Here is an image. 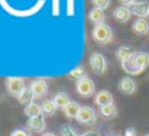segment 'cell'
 Here are the masks:
<instances>
[{
    "instance_id": "4dcf8cb0",
    "label": "cell",
    "mask_w": 149,
    "mask_h": 136,
    "mask_svg": "<svg viewBox=\"0 0 149 136\" xmlns=\"http://www.w3.org/2000/svg\"><path fill=\"white\" fill-rule=\"evenodd\" d=\"M143 136H149V133H146V135H143Z\"/></svg>"
},
{
    "instance_id": "7402d4cb",
    "label": "cell",
    "mask_w": 149,
    "mask_h": 136,
    "mask_svg": "<svg viewBox=\"0 0 149 136\" xmlns=\"http://www.w3.org/2000/svg\"><path fill=\"white\" fill-rule=\"evenodd\" d=\"M17 100H19V103L20 104H23L25 107L28 106V104H31V103H33V100H35V96H33V93L31 90V87H26L25 91L17 97Z\"/></svg>"
},
{
    "instance_id": "cb8c5ba5",
    "label": "cell",
    "mask_w": 149,
    "mask_h": 136,
    "mask_svg": "<svg viewBox=\"0 0 149 136\" xmlns=\"http://www.w3.org/2000/svg\"><path fill=\"white\" fill-rule=\"evenodd\" d=\"M61 136H78L77 132L74 130L72 126L70 125H62L61 126Z\"/></svg>"
},
{
    "instance_id": "f546056e",
    "label": "cell",
    "mask_w": 149,
    "mask_h": 136,
    "mask_svg": "<svg viewBox=\"0 0 149 136\" xmlns=\"http://www.w3.org/2000/svg\"><path fill=\"white\" fill-rule=\"evenodd\" d=\"M42 136H56V135H55L54 132H45V133H44Z\"/></svg>"
},
{
    "instance_id": "5b68a950",
    "label": "cell",
    "mask_w": 149,
    "mask_h": 136,
    "mask_svg": "<svg viewBox=\"0 0 149 136\" xmlns=\"http://www.w3.org/2000/svg\"><path fill=\"white\" fill-rule=\"evenodd\" d=\"M75 90H77V93H78L80 96H83V97H91V96H94V93H96V84H94L93 80H90V78L87 77V78H84V80L77 81Z\"/></svg>"
},
{
    "instance_id": "1f68e13d",
    "label": "cell",
    "mask_w": 149,
    "mask_h": 136,
    "mask_svg": "<svg viewBox=\"0 0 149 136\" xmlns=\"http://www.w3.org/2000/svg\"><path fill=\"white\" fill-rule=\"evenodd\" d=\"M110 136H117V135H110Z\"/></svg>"
},
{
    "instance_id": "5bb4252c",
    "label": "cell",
    "mask_w": 149,
    "mask_h": 136,
    "mask_svg": "<svg viewBox=\"0 0 149 136\" xmlns=\"http://www.w3.org/2000/svg\"><path fill=\"white\" fill-rule=\"evenodd\" d=\"M135 55V51L130 48V46H126V45H122L117 48V51H116V58L123 64V62H126L127 59H130L132 56Z\"/></svg>"
},
{
    "instance_id": "4fadbf2b",
    "label": "cell",
    "mask_w": 149,
    "mask_h": 136,
    "mask_svg": "<svg viewBox=\"0 0 149 136\" xmlns=\"http://www.w3.org/2000/svg\"><path fill=\"white\" fill-rule=\"evenodd\" d=\"M104 19H106V15H104V10H101V9L93 7V9L88 12V20H90L91 23H94V26L103 25V23H104Z\"/></svg>"
},
{
    "instance_id": "7c38bea8",
    "label": "cell",
    "mask_w": 149,
    "mask_h": 136,
    "mask_svg": "<svg viewBox=\"0 0 149 136\" xmlns=\"http://www.w3.org/2000/svg\"><path fill=\"white\" fill-rule=\"evenodd\" d=\"M132 31L139 35V36H143V35H148L149 33V23L145 19H136L133 23H132Z\"/></svg>"
},
{
    "instance_id": "603a6c76",
    "label": "cell",
    "mask_w": 149,
    "mask_h": 136,
    "mask_svg": "<svg viewBox=\"0 0 149 136\" xmlns=\"http://www.w3.org/2000/svg\"><path fill=\"white\" fill-rule=\"evenodd\" d=\"M41 107H42V113L47 114V116H54L55 112H56V109H58L56 104L54 103V100H49V98H45L42 101Z\"/></svg>"
},
{
    "instance_id": "2e32d148",
    "label": "cell",
    "mask_w": 149,
    "mask_h": 136,
    "mask_svg": "<svg viewBox=\"0 0 149 136\" xmlns=\"http://www.w3.org/2000/svg\"><path fill=\"white\" fill-rule=\"evenodd\" d=\"M54 103L56 104V107L58 109H65L68 104H70V96H68V93H65V91H59V93H56L55 96H54Z\"/></svg>"
},
{
    "instance_id": "d4e9b609",
    "label": "cell",
    "mask_w": 149,
    "mask_h": 136,
    "mask_svg": "<svg viewBox=\"0 0 149 136\" xmlns=\"http://www.w3.org/2000/svg\"><path fill=\"white\" fill-rule=\"evenodd\" d=\"M91 4L94 7H97V9L104 10V9H107L110 6V0H91Z\"/></svg>"
},
{
    "instance_id": "277c9868",
    "label": "cell",
    "mask_w": 149,
    "mask_h": 136,
    "mask_svg": "<svg viewBox=\"0 0 149 136\" xmlns=\"http://www.w3.org/2000/svg\"><path fill=\"white\" fill-rule=\"evenodd\" d=\"M77 120L83 125H87V126L96 125V122H97L96 110L90 106H81V110H80V114H78Z\"/></svg>"
},
{
    "instance_id": "30bf717a",
    "label": "cell",
    "mask_w": 149,
    "mask_h": 136,
    "mask_svg": "<svg viewBox=\"0 0 149 136\" xmlns=\"http://www.w3.org/2000/svg\"><path fill=\"white\" fill-rule=\"evenodd\" d=\"M94 103H96L99 107L107 106V104H113V94L107 90L97 91L96 96H94Z\"/></svg>"
},
{
    "instance_id": "52a82bcc",
    "label": "cell",
    "mask_w": 149,
    "mask_h": 136,
    "mask_svg": "<svg viewBox=\"0 0 149 136\" xmlns=\"http://www.w3.org/2000/svg\"><path fill=\"white\" fill-rule=\"evenodd\" d=\"M117 89H119V91H120V93L130 96V94H133V93L136 91V89H138V84H136V81H135L132 77L126 75V77H122V78L119 80Z\"/></svg>"
},
{
    "instance_id": "484cf974",
    "label": "cell",
    "mask_w": 149,
    "mask_h": 136,
    "mask_svg": "<svg viewBox=\"0 0 149 136\" xmlns=\"http://www.w3.org/2000/svg\"><path fill=\"white\" fill-rule=\"evenodd\" d=\"M10 136H31V133H29V130H26V129H15V130L10 133Z\"/></svg>"
},
{
    "instance_id": "4316f807",
    "label": "cell",
    "mask_w": 149,
    "mask_h": 136,
    "mask_svg": "<svg viewBox=\"0 0 149 136\" xmlns=\"http://www.w3.org/2000/svg\"><path fill=\"white\" fill-rule=\"evenodd\" d=\"M125 136H138V132H136V129H133V128H127V129L125 130Z\"/></svg>"
},
{
    "instance_id": "83f0119b",
    "label": "cell",
    "mask_w": 149,
    "mask_h": 136,
    "mask_svg": "<svg viewBox=\"0 0 149 136\" xmlns=\"http://www.w3.org/2000/svg\"><path fill=\"white\" fill-rule=\"evenodd\" d=\"M122 4H125V6H130V4H133L136 0H119Z\"/></svg>"
},
{
    "instance_id": "d6986e66",
    "label": "cell",
    "mask_w": 149,
    "mask_h": 136,
    "mask_svg": "<svg viewBox=\"0 0 149 136\" xmlns=\"http://www.w3.org/2000/svg\"><path fill=\"white\" fill-rule=\"evenodd\" d=\"M68 77L72 78V80H75V81H80V80L87 78V71H86V68L83 65H77V67H74L68 73Z\"/></svg>"
},
{
    "instance_id": "44dd1931",
    "label": "cell",
    "mask_w": 149,
    "mask_h": 136,
    "mask_svg": "<svg viewBox=\"0 0 149 136\" xmlns=\"http://www.w3.org/2000/svg\"><path fill=\"white\" fill-rule=\"evenodd\" d=\"M100 114L104 119H114L117 116V109L114 104H107V106L100 107Z\"/></svg>"
},
{
    "instance_id": "9a60e30c",
    "label": "cell",
    "mask_w": 149,
    "mask_h": 136,
    "mask_svg": "<svg viewBox=\"0 0 149 136\" xmlns=\"http://www.w3.org/2000/svg\"><path fill=\"white\" fill-rule=\"evenodd\" d=\"M133 59H135L138 68H139L142 73L149 67V54H146V52H135Z\"/></svg>"
},
{
    "instance_id": "3957f363",
    "label": "cell",
    "mask_w": 149,
    "mask_h": 136,
    "mask_svg": "<svg viewBox=\"0 0 149 136\" xmlns=\"http://www.w3.org/2000/svg\"><path fill=\"white\" fill-rule=\"evenodd\" d=\"M88 64H90L93 73H96L97 75H103V74L106 73V70H107V61H106V58H104L101 54H99V52H93V54L90 55Z\"/></svg>"
},
{
    "instance_id": "ba28073f",
    "label": "cell",
    "mask_w": 149,
    "mask_h": 136,
    "mask_svg": "<svg viewBox=\"0 0 149 136\" xmlns=\"http://www.w3.org/2000/svg\"><path fill=\"white\" fill-rule=\"evenodd\" d=\"M45 129H47V122H45V116L44 114L31 117L28 120V130H32L35 133H44Z\"/></svg>"
},
{
    "instance_id": "6da1fadb",
    "label": "cell",
    "mask_w": 149,
    "mask_h": 136,
    "mask_svg": "<svg viewBox=\"0 0 149 136\" xmlns=\"http://www.w3.org/2000/svg\"><path fill=\"white\" fill-rule=\"evenodd\" d=\"M91 36L93 39L100 44V45H104V44H109L113 41V31L109 25L103 23V25H97L94 26L93 32H91Z\"/></svg>"
},
{
    "instance_id": "8992f818",
    "label": "cell",
    "mask_w": 149,
    "mask_h": 136,
    "mask_svg": "<svg viewBox=\"0 0 149 136\" xmlns=\"http://www.w3.org/2000/svg\"><path fill=\"white\" fill-rule=\"evenodd\" d=\"M31 90L33 93L35 98H45L48 94V83L44 78H35L31 83Z\"/></svg>"
},
{
    "instance_id": "ffe728a7",
    "label": "cell",
    "mask_w": 149,
    "mask_h": 136,
    "mask_svg": "<svg viewBox=\"0 0 149 136\" xmlns=\"http://www.w3.org/2000/svg\"><path fill=\"white\" fill-rule=\"evenodd\" d=\"M25 114L31 119V117H35V116H39V114H44L42 113V107H41V104H38V103H31V104H28L26 107H25Z\"/></svg>"
},
{
    "instance_id": "9c48e42d",
    "label": "cell",
    "mask_w": 149,
    "mask_h": 136,
    "mask_svg": "<svg viewBox=\"0 0 149 136\" xmlns=\"http://www.w3.org/2000/svg\"><path fill=\"white\" fill-rule=\"evenodd\" d=\"M132 15H136L139 19H145L149 16V3L148 1H135L133 4L127 6Z\"/></svg>"
},
{
    "instance_id": "f1b7e54d",
    "label": "cell",
    "mask_w": 149,
    "mask_h": 136,
    "mask_svg": "<svg viewBox=\"0 0 149 136\" xmlns=\"http://www.w3.org/2000/svg\"><path fill=\"white\" fill-rule=\"evenodd\" d=\"M81 136H97V135H96V132H86L84 135H81Z\"/></svg>"
},
{
    "instance_id": "ac0fdd59",
    "label": "cell",
    "mask_w": 149,
    "mask_h": 136,
    "mask_svg": "<svg viewBox=\"0 0 149 136\" xmlns=\"http://www.w3.org/2000/svg\"><path fill=\"white\" fill-rule=\"evenodd\" d=\"M122 68H123V71H125L127 75H138V74L142 73V71L138 68V65H136L133 56H132L130 59H127L126 62H123V64H122Z\"/></svg>"
},
{
    "instance_id": "8fae6325",
    "label": "cell",
    "mask_w": 149,
    "mask_h": 136,
    "mask_svg": "<svg viewBox=\"0 0 149 136\" xmlns=\"http://www.w3.org/2000/svg\"><path fill=\"white\" fill-rule=\"evenodd\" d=\"M130 10L127 6H117L114 10H113V17L119 22V23H126L129 22L130 19Z\"/></svg>"
},
{
    "instance_id": "7a4b0ae2",
    "label": "cell",
    "mask_w": 149,
    "mask_h": 136,
    "mask_svg": "<svg viewBox=\"0 0 149 136\" xmlns=\"http://www.w3.org/2000/svg\"><path fill=\"white\" fill-rule=\"evenodd\" d=\"M26 89L25 80L22 77H7L6 78V90L9 93V96L12 97H19Z\"/></svg>"
},
{
    "instance_id": "e0dca14e",
    "label": "cell",
    "mask_w": 149,
    "mask_h": 136,
    "mask_svg": "<svg viewBox=\"0 0 149 136\" xmlns=\"http://www.w3.org/2000/svg\"><path fill=\"white\" fill-rule=\"evenodd\" d=\"M80 110H81V106L77 103V101H70V104L64 109V114L68 117V119H77L78 114H80Z\"/></svg>"
}]
</instances>
